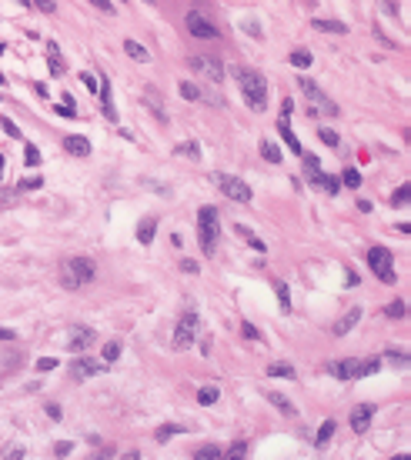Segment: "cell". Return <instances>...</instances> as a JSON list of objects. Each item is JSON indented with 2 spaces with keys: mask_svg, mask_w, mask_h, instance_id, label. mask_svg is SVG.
Returning <instances> with one entry per match:
<instances>
[{
  "mask_svg": "<svg viewBox=\"0 0 411 460\" xmlns=\"http://www.w3.org/2000/svg\"><path fill=\"white\" fill-rule=\"evenodd\" d=\"M47 67L54 77H64V60H60V47H57L54 40L47 44Z\"/></svg>",
  "mask_w": 411,
  "mask_h": 460,
  "instance_id": "cell-19",
  "label": "cell"
},
{
  "mask_svg": "<svg viewBox=\"0 0 411 460\" xmlns=\"http://www.w3.org/2000/svg\"><path fill=\"white\" fill-rule=\"evenodd\" d=\"M64 150L71 154V157H90V140L81 134H67L64 137Z\"/></svg>",
  "mask_w": 411,
  "mask_h": 460,
  "instance_id": "cell-16",
  "label": "cell"
},
{
  "mask_svg": "<svg viewBox=\"0 0 411 460\" xmlns=\"http://www.w3.org/2000/svg\"><path fill=\"white\" fill-rule=\"evenodd\" d=\"M404 310H408V307H404V300H391V303L385 307V317H391V320H401V317H404Z\"/></svg>",
  "mask_w": 411,
  "mask_h": 460,
  "instance_id": "cell-35",
  "label": "cell"
},
{
  "mask_svg": "<svg viewBox=\"0 0 411 460\" xmlns=\"http://www.w3.org/2000/svg\"><path fill=\"white\" fill-rule=\"evenodd\" d=\"M0 177H4V157H0Z\"/></svg>",
  "mask_w": 411,
  "mask_h": 460,
  "instance_id": "cell-60",
  "label": "cell"
},
{
  "mask_svg": "<svg viewBox=\"0 0 411 460\" xmlns=\"http://www.w3.org/2000/svg\"><path fill=\"white\" fill-rule=\"evenodd\" d=\"M181 270H184V274H197V260L184 257V260H181Z\"/></svg>",
  "mask_w": 411,
  "mask_h": 460,
  "instance_id": "cell-53",
  "label": "cell"
},
{
  "mask_svg": "<svg viewBox=\"0 0 411 460\" xmlns=\"http://www.w3.org/2000/svg\"><path fill=\"white\" fill-rule=\"evenodd\" d=\"M301 160H304V174H307V180L318 187V180L324 177V174H321V160H318L315 154H301Z\"/></svg>",
  "mask_w": 411,
  "mask_h": 460,
  "instance_id": "cell-18",
  "label": "cell"
},
{
  "mask_svg": "<svg viewBox=\"0 0 411 460\" xmlns=\"http://www.w3.org/2000/svg\"><path fill=\"white\" fill-rule=\"evenodd\" d=\"M361 317H364V310L361 307H351L345 317H338L334 324H331V333H334V337H345V333H351L358 324H361Z\"/></svg>",
  "mask_w": 411,
  "mask_h": 460,
  "instance_id": "cell-13",
  "label": "cell"
},
{
  "mask_svg": "<svg viewBox=\"0 0 411 460\" xmlns=\"http://www.w3.org/2000/svg\"><path fill=\"white\" fill-rule=\"evenodd\" d=\"M288 64H294V67H311V50H291V57H288Z\"/></svg>",
  "mask_w": 411,
  "mask_h": 460,
  "instance_id": "cell-32",
  "label": "cell"
},
{
  "mask_svg": "<svg viewBox=\"0 0 411 460\" xmlns=\"http://www.w3.org/2000/svg\"><path fill=\"white\" fill-rule=\"evenodd\" d=\"M267 377H288L291 380V377H294V367L291 364H271L267 367Z\"/></svg>",
  "mask_w": 411,
  "mask_h": 460,
  "instance_id": "cell-34",
  "label": "cell"
},
{
  "mask_svg": "<svg viewBox=\"0 0 411 460\" xmlns=\"http://www.w3.org/2000/svg\"><path fill=\"white\" fill-rule=\"evenodd\" d=\"M218 187H221V194H224V197L234 200V204H251V197H254L248 183H244L241 177H231V174H221V177H218Z\"/></svg>",
  "mask_w": 411,
  "mask_h": 460,
  "instance_id": "cell-9",
  "label": "cell"
},
{
  "mask_svg": "<svg viewBox=\"0 0 411 460\" xmlns=\"http://www.w3.org/2000/svg\"><path fill=\"white\" fill-rule=\"evenodd\" d=\"M47 417H50V420H60V407H57V404H47Z\"/></svg>",
  "mask_w": 411,
  "mask_h": 460,
  "instance_id": "cell-56",
  "label": "cell"
},
{
  "mask_svg": "<svg viewBox=\"0 0 411 460\" xmlns=\"http://www.w3.org/2000/svg\"><path fill=\"white\" fill-rule=\"evenodd\" d=\"M278 130H281L284 143H288L291 150H294V154H298V157H301V154H304V147H301V140H298V137H294V130H291V124H288V120H278Z\"/></svg>",
  "mask_w": 411,
  "mask_h": 460,
  "instance_id": "cell-21",
  "label": "cell"
},
{
  "mask_svg": "<svg viewBox=\"0 0 411 460\" xmlns=\"http://www.w3.org/2000/svg\"><path fill=\"white\" fill-rule=\"evenodd\" d=\"M24 7H37V10H44V14H54L57 4L54 0H24Z\"/></svg>",
  "mask_w": 411,
  "mask_h": 460,
  "instance_id": "cell-41",
  "label": "cell"
},
{
  "mask_svg": "<svg viewBox=\"0 0 411 460\" xmlns=\"http://www.w3.org/2000/svg\"><path fill=\"white\" fill-rule=\"evenodd\" d=\"M187 30H191V37H201V40L221 37L218 24H214V20H211L204 10H191V14H187Z\"/></svg>",
  "mask_w": 411,
  "mask_h": 460,
  "instance_id": "cell-8",
  "label": "cell"
},
{
  "mask_svg": "<svg viewBox=\"0 0 411 460\" xmlns=\"http://www.w3.org/2000/svg\"><path fill=\"white\" fill-rule=\"evenodd\" d=\"M124 54L130 57V60H141V64H147V60H151V54H147V47L144 44H137V40H124Z\"/></svg>",
  "mask_w": 411,
  "mask_h": 460,
  "instance_id": "cell-20",
  "label": "cell"
},
{
  "mask_svg": "<svg viewBox=\"0 0 411 460\" xmlns=\"http://www.w3.org/2000/svg\"><path fill=\"white\" fill-rule=\"evenodd\" d=\"M391 460H411V457H408V453H398V457H391Z\"/></svg>",
  "mask_w": 411,
  "mask_h": 460,
  "instance_id": "cell-59",
  "label": "cell"
},
{
  "mask_svg": "<svg viewBox=\"0 0 411 460\" xmlns=\"http://www.w3.org/2000/svg\"><path fill=\"white\" fill-rule=\"evenodd\" d=\"M218 397H221L218 387H201V390H197V404H201V407H211V404H218Z\"/></svg>",
  "mask_w": 411,
  "mask_h": 460,
  "instance_id": "cell-28",
  "label": "cell"
},
{
  "mask_svg": "<svg viewBox=\"0 0 411 460\" xmlns=\"http://www.w3.org/2000/svg\"><path fill=\"white\" fill-rule=\"evenodd\" d=\"M24 160H27V167H37V164H41V150H37L33 143H27V147H24Z\"/></svg>",
  "mask_w": 411,
  "mask_h": 460,
  "instance_id": "cell-42",
  "label": "cell"
},
{
  "mask_svg": "<svg viewBox=\"0 0 411 460\" xmlns=\"http://www.w3.org/2000/svg\"><path fill=\"white\" fill-rule=\"evenodd\" d=\"M81 84H84V87L90 90V94H94V90H97V77H94V73H87V70L81 73Z\"/></svg>",
  "mask_w": 411,
  "mask_h": 460,
  "instance_id": "cell-51",
  "label": "cell"
},
{
  "mask_svg": "<svg viewBox=\"0 0 411 460\" xmlns=\"http://www.w3.org/2000/svg\"><path fill=\"white\" fill-rule=\"evenodd\" d=\"M334 430H338V424H334V420H324L321 427H318V434H315V444H318V447H324V444L331 440V437H334Z\"/></svg>",
  "mask_w": 411,
  "mask_h": 460,
  "instance_id": "cell-24",
  "label": "cell"
},
{
  "mask_svg": "<svg viewBox=\"0 0 411 460\" xmlns=\"http://www.w3.org/2000/svg\"><path fill=\"white\" fill-rule=\"evenodd\" d=\"M261 157L267 164H281V147H274L271 140H261Z\"/></svg>",
  "mask_w": 411,
  "mask_h": 460,
  "instance_id": "cell-26",
  "label": "cell"
},
{
  "mask_svg": "<svg viewBox=\"0 0 411 460\" xmlns=\"http://www.w3.org/2000/svg\"><path fill=\"white\" fill-rule=\"evenodd\" d=\"M0 340H14V330H10V327H0Z\"/></svg>",
  "mask_w": 411,
  "mask_h": 460,
  "instance_id": "cell-57",
  "label": "cell"
},
{
  "mask_svg": "<svg viewBox=\"0 0 411 460\" xmlns=\"http://www.w3.org/2000/svg\"><path fill=\"white\" fill-rule=\"evenodd\" d=\"M408 200H411V183H401V187L395 190V197H391V204H395V207H404Z\"/></svg>",
  "mask_w": 411,
  "mask_h": 460,
  "instance_id": "cell-36",
  "label": "cell"
},
{
  "mask_svg": "<svg viewBox=\"0 0 411 460\" xmlns=\"http://www.w3.org/2000/svg\"><path fill=\"white\" fill-rule=\"evenodd\" d=\"M54 367H57L54 357H41V360H37V370H54Z\"/></svg>",
  "mask_w": 411,
  "mask_h": 460,
  "instance_id": "cell-54",
  "label": "cell"
},
{
  "mask_svg": "<svg viewBox=\"0 0 411 460\" xmlns=\"http://www.w3.org/2000/svg\"><path fill=\"white\" fill-rule=\"evenodd\" d=\"M194 460H221V447L218 444H204L194 450Z\"/></svg>",
  "mask_w": 411,
  "mask_h": 460,
  "instance_id": "cell-25",
  "label": "cell"
},
{
  "mask_svg": "<svg viewBox=\"0 0 411 460\" xmlns=\"http://www.w3.org/2000/svg\"><path fill=\"white\" fill-rule=\"evenodd\" d=\"M368 263H371V270H374V277H378V280H385V284H395V280H398L395 257H391L388 247H371V250H368Z\"/></svg>",
  "mask_w": 411,
  "mask_h": 460,
  "instance_id": "cell-6",
  "label": "cell"
},
{
  "mask_svg": "<svg viewBox=\"0 0 411 460\" xmlns=\"http://www.w3.org/2000/svg\"><path fill=\"white\" fill-rule=\"evenodd\" d=\"M385 357H388V360H395L398 367H408V357H404V350H395V347H391V350H385Z\"/></svg>",
  "mask_w": 411,
  "mask_h": 460,
  "instance_id": "cell-45",
  "label": "cell"
},
{
  "mask_svg": "<svg viewBox=\"0 0 411 460\" xmlns=\"http://www.w3.org/2000/svg\"><path fill=\"white\" fill-rule=\"evenodd\" d=\"M71 450H74V444H71V440H57V444H54V453H57V457H67Z\"/></svg>",
  "mask_w": 411,
  "mask_h": 460,
  "instance_id": "cell-48",
  "label": "cell"
},
{
  "mask_svg": "<svg viewBox=\"0 0 411 460\" xmlns=\"http://www.w3.org/2000/svg\"><path fill=\"white\" fill-rule=\"evenodd\" d=\"M154 234H157V217H144V220L137 223V240L144 247L154 244Z\"/></svg>",
  "mask_w": 411,
  "mask_h": 460,
  "instance_id": "cell-17",
  "label": "cell"
},
{
  "mask_svg": "<svg viewBox=\"0 0 411 460\" xmlns=\"http://www.w3.org/2000/svg\"><path fill=\"white\" fill-rule=\"evenodd\" d=\"M60 284H64V290H77V287H81V284H77V277H74L67 267H60Z\"/></svg>",
  "mask_w": 411,
  "mask_h": 460,
  "instance_id": "cell-43",
  "label": "cell"
},
{
  "mask_svg": "<svg viewBox=\"0 0 411 460\" xmlns=\"http://www.w3.org/2000/svg\"><path fill=\"white\" fill-rule=\"evenodd\" d=\"M315 27H318V30H324V33H348V27L341 24V20H321V17H318Z\"/></svg>",
  "mask_w": 411,
  "mask_h": 460,
  "instance_id": "cell-30",
  "label": "cell"
},
{
  "mask_svg": "<svg viewBox=\"0 0 411 460\" xmlns=\"http://www.w3.org/2000/svg\"><path fill=\"white\" fill-rule=\"evenodd\" d=\"M178 434H181V427H178V424H164V427H157V430H154V440H157V444H167L170 437H178Z\"/></svg>",
  "mask_w": 411,
  "mask_h": 460,
  "instance_id": "cell-27",
  "label": "cell"
},
{
  "mask_svg": "<svg viewBox=\"0 0 411 460\" xmlns=\"http://www.w3.org/2000/svg\"><path fill=\"white\" fill-rule=\"evenodd\" d=\"M94 340H97V330H94V327L77 324V327H71V337H67V350L81 357L84 350H90V343H94Z\"/></svg>",
  "mask_w": 411,
  "mask_h": 460,
  "instance_id": "cell-10",
  "label": "cell"
},
{
  "mask_svg": "<svg viewBox=\"0 0 411 460\" xmlns=\"http://www.w3.org/2000/svg\"><path fill=\"white\" fill-rule=\"evenodd\" d=\"M341 183H345L348 190H358V187H361V174H358L355 167H345V174H341Z\"/></svg>",
  "mask_w": 411,
  "mask_h": 460,
  "instance_id": "cell-31",
  "label": "cell"
},
{
  "mask_svg": "<svg viewBox=\"0 0 411 460\" xmlns=\"http://www.w3.org/2000/svg\"><path fill=\"white\" fill-rule=\"evenodd\" d=\"M278 300H281V310H291V300H288V284H284V280H278Z\"/></svg>",
  "mask_w": 411,
  "mask_h": 460,
  "instance_id": "cell-44",
  "label": "cell"
},
{
  "mask_svg": "<svg viewBox=\"0 0 411 460\" xmlns=\"http://www.w3.org/2000/svg\"><path fill=\"white\" fill-rule=\"evenodd\" d=\"M117 357H121V343H117V340H107V343H104V364H114Z\"/></svg>",
  "mask_w": 411,
  "mask_h": 460,
  "instance_id": "cell-37",
  "label": "cell"
},
{
  "mask_svg": "<svg viewBox=\"0 0 411 460\" xmlns=\"http://www.w3.org/2000/svg\"><path fill=\"white\" fill-rule=\"evenodd\" d=\"M197 234H201L204 257H214L218 254V237H221V220H218V210L211 204L197 210Z\"/></svg>",
  "mask_w": 411,
  "mask_h": 460,
  "instance_id": "cell-4",
  "label": "cell"
},
{
  "mask_svg": "<svg viewBox=\"0 0 411 460\" xmlns=\"http://www.w3.org/2000/svg\"><path fill=\"white\" fill-rule=\"evenodd\" d=\"M298 87H301V94L307 97V117H338V103L331 100L315 80L298 77Z\"/></svg>",
  "mask_w": 411,
  "mask_h": 460,
  "instance_id": "cell-3",
  "label": "cell"
},
{
  "mask_svg": "<svg viewBox=\"0 0 411 460\" xmlns=\"http://www.w3.org/2000/svg\"><path fill=\"white\" fill-rule=\"evenodd\" d=\"M318 137H321V143H328L331 150H334V147H341V137L334 134V130H328V127H321V130H318Z\"/></svg>",
  "mask_w": 411,
  "mask_h": 460,
  "instance_id": "cell-39",
  "label": "cell"
},
{
  "mask_svg": "<svg viewBox=\"0 0 411 460\" xmlns=\"http://www.w3.org/2000/svg\"><path fill=\"white\" fill-rule=\"evenodd\" d=\"M187 67H191L197 77H208L211 84H224V60L221 57H211V54H197V57H187Z\"/></svg>",
  "mask_w": 411,
  "mask_h": 460,
  "instance_id": "cell-5",
  "label": "cell"
},
{
  "mask_svg": "<svg viewBox=\"0 0 411 460\" xmlns=\"http://www.w3.org/2000/svg\"><path fill=\"white\" fill-rule=\"evenodd\" d=\"M318 187H321L324 194H331V197H334V194L341 190V180H338V177H331V174H324L321 180H318Z\"/></svg>",
  "mask_w": 411,
  "mask_h": 460,
  "instance_id": "cell-33",
  "label": "cell"
},
{
  "mask_svg": "<svg viewBox=\"0 0 411 460\" xmlns=\"http://www.w3.org/2000/svg\"><path fill=\"white\" fill-rule=\"evenodd\" d=\"M64 267L77 277V284H81V287L90 284V280L97 277V263L90 260V257H71V260H64Z\"/></svg>",
  "mask_w": 411,
  "mask_h": 460,
  "instance_id": "cell-11",
  "label": "cell"
},
{
  "mask_svg": "<svg viewBox=\"0 0 411 460\" xmlns=\"http://www.w3.org/2000/svg\"><path fill=\"white\" fill-rule=\"evenodd\" d=\"M124 460H141V453H137V450H127V453H124Z\"/></svg>",
  "mask_w": 411,
  "mask_h": 460,
  "instance_id": "cell-58",
  "label": "cell"
},
{
  "mask_svg": "<svg viewBox=\"0 0 411 460\" xmlns=\"http://www.w3.org/2000/svg\"><path fill=\"white\" fill-rule=\"evenodd\" d=\"M90 7H97V10H104V14H114L117 10V4H111V0H94Z\"/></svg>",
  "mask_w": 411,
  "mask_h": 460,
  "instance_id": "cell-52",
  "label": "cell"
},
{
  "mask_svg": "<svg viewBox=\"0 0 411 460\" xmlns=\"http://www.w3.org/2000/svg\"><path fill=\"white\" fill-rule=\"evenodd\" d=\"M178 154H187V157L201 160V147H197V140H187V143H178Z\"/></svg>",
  "mask_w": 411,
  "mask_h": 460,
  "instance_id": "cell-40",
  "label": "cell"
},
{
  "mask_svg": "<svg viewBox=\"0 0 411 460\" xmlns=\"http://www.w3.org/2000/svg\"><path fill=\"white\" fill-rule=\"evenodd\" d=\"M378 370H381V357H368V360L348 357V360L328 364V373L338 377V380H361V377H371V373H378Z\"/></svg>",
  "mask_w": 411,
  "mask_h": 460,
  "instance_id": "cell-2",
  "label": "cell"
},
{
  "mask_svg": "<svg viewBox=\"0 0 411 460\" xmlns=\"http://www.w3.org/2000/svg\"><path fill=\"white\" fill-rule=\"evenodd\" d=\"M234 77L241 84L244 103H248L254 113H264L267 110V80H264V73L254 70V67H234Z\"/></svg>",
  "mask_w": 411,
  "mask_h": 460,
  "instance_id": "cell-1",
  "label": "cell"
},
{
  "mask_svg": "<svg viewBox=\"0 0 411 460\" xmlns=\"http://www.w3.org/2000/svg\"><path fill=\"white\" fill-rule=\"evenodd\" d=\"M44 187V177L37 174V177H24V180L17 183V190H41Z\"/></svg>",
  "mask_w": 411,
  "mask_h": 460,
  "instance_id": "cell-38",
  "label": "cell"
},
{
  "mask_svg": "<svg viewBox=\"0 0 411 460\" xmlns=\"http://www.w3.org/2000/svg\"><path fill=\"white\" fill-rule=\"evenodd\" d=\"M0 127L7 130L10 137H20V130H17V124H14V120H10V117H0Z\"/></svg>",
  "mask_w": 411,
  "mask_h": 460,
  "instance_id": "cell-49",
  "label": "cell"
},
{
  "mask_svg": "<svg viewBox=\"0 0 411 460\" xmlns=\"http://www.w3.org/2000/svg\"><path fill=\"white\" fill-rule=\"evenodd\" d=\"M248 244H251V250H258V254H267V244H264L261 237H254V234L248 237Z\"/></svg>",
  "mask_w": 411,
  "mask_h": 460,
  "instance_id": "cell-50",
  "label": "cell"
},
{
  "mask_svg": "<svg viewBox=\"0 0 411 460\" xmlns=\"http://www.w3.org/2000/svg\"><path fill=\"white\" fill-rule=\"evenodd\" d=\"M14 204H17L14 194H0V210H7V207H14Z\"/></svg>",
  "mask_w": 411,
  "mask_h": 460,
  "instance_id": "cell-55",
  "label": "cell"
},
{
  "mask_svg": "<svg viewBox=\"0 0 411 460\" xmlns=\"http://www.w3.org/2000/svg\"><path fill=\"white\" fill-rule=\"evenodd\" d=\"M267 400H271V404L278 407V410H281L284 417H294V413H298V407L291 404V400H288V397H284V394H274V390H271V394H267Z\"/></svg>",
  "mask_w": 411,
  "mask_h": 460,
  "instance_id": "cell-22",
  "label": "cell"
},
{
  "mask_svg": "<svg viewBox=\"0 0 411 460\" xmlns=\"http://www.w3.org/2000/svg\"><path fill=\"white\" fill-rule=\"evenodd\" d=\"M371 420H374V404H358L355 410H351V430L355 434H364V430L371 427Z\"/></svg>",
  "mask_w": 411,
  "mask_h": 460,
  "instance_id": "cell-14",
  "label": "cell"
},
{
  "mask_svg": "<svg viewBox=\"0 0 411 460\" xmlns=\"http://www.w3.org/2000/svg\"><path fill=\"white\" fill-rule=\"evenodd\" d=\"M20 457H24V447H20V444L4 447V460H20Z\"/></svg>",
  "mask_w": 411,
  "mask_h": 460,
  "instance_id": "cell-47",
  "label": "cell"
},
{
  "mask_svg": "<svg viewBox=\"0 0 411 460\" xmlns=\"http://www.w3.org/2000/svg\"><path fill=\"white\" fill-rule=\"evenodd\" d=\"M100 370H104V364H97V360L84 357V354L71 360V377H74V380H90V377L100 373Z\"/></svg>",
  "mask_w": 411,
  "mask_h": 460,
  "instance_id": "cell-12",
  "label": "cell"
},
{
  "mask_svg": "<svg viewBox=\"0 0 411 460\" xmlns=\"http://www.w3.org/2000/svg\"><path fill=\"white\" fill-rule=\"evenodd\" d=\"M144 103L151 107V113L157 120H167V107H164V97H161V90L154 87V84H147L144 87Z\"/></svg>",
  "mask_w": 411,
  "mask_h": 460,
  "instance_id": "cell-15",
  "label": "cell"
},
{
  "mask_svg": "<svg viewBox=\"0 0 411 460\" xmlns=\"http://www.w3.org/2000/svg\"><path fill=\"white\" fill-rule=\"evenodd\" d=\"M178 90H181V97H184V100H201V94H204V87H197V84H191V80L178 84Z\"/></svg>",
  "mask_w": 411,
  "mask_h": 460,
  "instance_id": "cell-29",
  "label": "cell"
},
{
  "mask_svg": "<svg viewBox=\"0 0 411 460\" xmlns=\"http://www.w3.org/2000/svg\"><path fill=\"white\" fill-rule=\"evenodd\" d=\"M197 327H201L197 314H194V310H187L184 317L178 320V327H174V347H178V350H187V347H191L194 337H197Z\"/></svg>",
  "mask_w": 411,
  "mask_h": 460,
  "instance_id": "cell-7",
  "label": "cell"
},
{
  "mask_svg": "<svg viewBox=\"0 0 411 460\" xmlns=\"http://www.w3.org/2000/svg\"><path fill=\"white\" fill-rule=\"evenodd\" d=\"M241 333L248 337V340H261V330L251 324V320H244V324H241Z\"/></svg>",
  "mask_w": 411,
  "mask_h": 460,
  "instance_id": "cell-46",
  "label": "cell"
},
{
  "mask_svg": "<svg viewBox=\"0 0 411 460\" xmlns=\"http://www.w3.org/2000/svg\"><path fill=\"white\" fill-rule=\"evenodd\" d=\"M221 460H248V444H244V440H234L227 450H221Z\"/></svg>",
  "mask_w": 411,
  "mask_h": 460,
  "instance_id": "cell-23",
  "label": "cell"
}]
</instances>
